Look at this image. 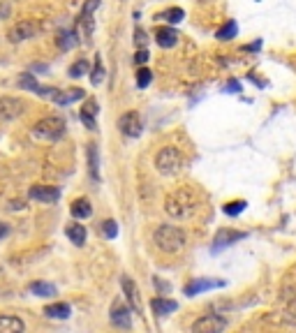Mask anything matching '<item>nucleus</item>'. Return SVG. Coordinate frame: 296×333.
Listing matches in <instances>:
<instances>
[{
    "label": "nucleus",
    "mask_w": 296,
    "mask_h": 333,
    "mask_svg": "<svg viewBox=\"0 0 296 333\" xmlns=\"http://www.w3.org/2000/svg\"><path fill=\"white\" fill-rule=\"evenodd\" d=\"M153 241L162 252L174 255V252H181L183 248H185L187 234L181 229V227H176V224H160L153 234Z\"/></svg>",
    "instance_id": "f257e3e1"
},
{
    "label": "nucleus",
    "mask_w": 296,
    "mask_h": 333,
    "mask_svg": "<svg viewBox=\"0 0 296 333\" xmlns=\"http://www.w3.org/2000/svg\"><path fill=\"white\" fill-rule=\"evenodd\" d=\"M111 324L118 328H132L130 308H125L123 303H114V308H111Z\"/></svg>",
    "instance_id": "ddd939ff"
},
{
    "label": "nucleus",
    "mask_w": 296,
    "mask_h": 333,
    "mask_svg": "<svg viewBox=\"0 0 296 333\" xmlns=\"http://www.w3.org/2000/svg\"><path fill=\"white\" fill-rule=\"evenodd\" d=\"M167 213L176 220H183V218H190L194 213V208H197V202H194V195L190 190H178L174 195L167 197Z\"/></svg>",
    "instance_id": "f03ea898"
},
{
    "label": "nucleus",
    "mask_w": 296,
    "mask_h": 333,
    "mask_svg": "<svg viewBox=\"0 0 296 333\" xmlns=\"http://www.w3.org/2000/svg\"><path fill=\"white\" fill-rule=\"evenodd\" d=\"M83 111H86V114H97V102H95V100H90V102H86V107H83Z\"/></svg>",
    "instance_id": "f704fd0d"
},
{
    "label": "nucleus",
    "mask_w": 296,
    "mask_h": 333,
    "mask_svg": "<svg viewBox=\"0 0 296 333\" xmlns=\"http://www.w3.org/2000/svg\"><path fill=\"white\" fill-rule=\"evenodd\" d=\"M28 197L39 204H56L61 199V190L54 185H33L30 192H28Z\"/></svg>",
    "instance_id": "6e6552de"
},
{
    "label": "nucleus",
    "mask_w": 296,
    "mask_h": 333,
    "mask_svg": "<svg viewBox=\"0 0 296 333\" xmlns=\"http://www.w3.org/2000/svg\"><path fill=\"white\" fill-rule=\"evenodd\" d=\"M88 171L95 180H100V153H97V146L90 144L88 146Z\"/></svg>",
    "instance_id": "aec40b11"
},
{
    "label": "nucleus",
    "mask_w": 296,
    "mask_h": 333,
    "mask_svg": "<svg viewBox=\"0 0 296 333\" xmlns=\"http://www.w3.org/2000/svg\"><path fill=\"white\" fill-rule=\"evenodd\" d=\"M65 234H67V239L72 241V243H74V246L77 248H81L83 243H86V229H83L81 224L79 222H74V224H70V227H67L65 229Z\"/></svg>",
    "instance_id": "6ab92c4d"
},
{
    "label": "nucleus",
    "mask_w": 296,
    "mask_h": 333,
    "mask_svg": "<svg viewBox=\"0 0 296 333\" xmlns=\"http://www.w3.org/2000/svg\"><path fill=\"white\" fill-rule=\"evenodd\" d=\"M12 14V3L10 0H0V19H7Z\"/></svg>",
    "instance_id": "2f4dec72"
},
{
    "label": "nucleus",
    "mask_w": 296,
    "mask_h": 333,
    "mask_svg": "<svg viewBox=\"0 0 296 333\" xmlns=\"http://www.w3.org/2000/svg\"><path fill=\"white\" fill-rule=\"evenodd\" d=\"M67 98H70V102H77V100L86 98V93H83L81 88H74V90H70V93H67Z\"/></svg>",
    "instance_id": "72a5a7b5"
},
{
    "label": "nucleus",
    "mask_w": 296,
    "mask_h": 333,
    "mask_svg": "<svg viewBox=\"0 0 296 333\" xmlns=\"http://www.w3.org/2000/svg\"><path fill=\"white\" fill-rule=\"evenodd\" d=\"M81 123L88 127V130H95V116L93 114H86V111H81Z\"/></svg>",
    "instance_id": "473e14b6"
},
{
    "label": "nucleus",
    "mask_w": 296,
    "mask_h": 333,
    "mask_svg": "<svg viewBox=\"0 0 296 333\" xmlns=\"http://www.w3.org/2000/svg\"><path fill=\"white\" fill-rule=\"evenodd\" d=\"M33 137L42 141H61L65 137V120L61 116H49L33 125Z\"/></svg>",
    "instance_id": "7ed1b4c3"
},
{
    "label": "nucleus",
    "mask_w": 296,
    "mask_h": 333,
    "mask_svg": "<svg viewBox=\"0 0 296 333\" xmlns=\"http://www.w3.org/2000/svg\"><path fill=\"white\" fill-rule=\"evenodd\" d=\"M218 287H225V280H211V278H194L192 282L185 284V294L187 296H197L199 292H209V290H218Z\"/></svg>",
    "instance_id": "9b49d317"
},
{
    "label": "nucleus",
    "mask_w": 296,
    "mask_h": 333,
    "mask_svg": "<svg viewBox=\"0 0 296 333\" xmlns=\"http://www.w3.org/2000/svg\"><path fill=\"white\" fill-rule=\"evenodd\" d=\"M227 90H236V93H238L241 86H238V81H229V83H227Z\"/></svg>",
    "instance_id": "c9c22d12"
},
{
    "label": "nucleus",
    "mask_w": 296,
    "mask_h": 333,
    "mask_svg": "<svg viewBox=\"0 0 296 333\" xmlns=\"http://www.w3.org/2000/svg\"><path fill=\"white\" fill-rule=\"evenodd\" d=\"M155 167L162 176H174L183 169V155L178 148L174 146H167L162 148L158 155H155Z\"/></svg>",
    "instance_id": "20e7f679"
},
{
    "label": "nucleus",
    "mask_w": 296,
    "mask_h": 333,
    "mask_svg": "<svg viewBox=\"0 0 296 333\" xmlns=\"http://www.w3.org/2000/svg\"><path fill=\"white\" fill-rule=\"evenodd\" d=\"M160 19H167L169 23H178L185 19V12H183L181 7H171V10H167L165 14H160Z\"/></svg>",
    "instance_id": "b1692460"
},
{
    "label": "nucleus",
    "mask_w": 296,
    "mask_h": 333,
    "mask_svg": "<svg viewBox=\"0 0 296 333\" xmlns=\"http://www.w3.org/2000/svg\"><path fill=\"white\" fill-rule=\"evenodd\" d=\"M259 46H262V42H255V44H250V46H245V51H257Z\"/></svg>",
    "instance_id": "e433bc0d"
},
{
    "label": "nucleus",
    "mask_w": 296,
    "mask_h": 333,
    "mask_svg": "<svg viewBox=\"0 0 296 333\" xmlns=\"http://www.w3.org/2000/svg\"><path fill=\"white\" fill-rule=\"evenodd\" d=\"M26 324L14 315H0V333H21Z\"/></svg>",
    "instance_id": "dca6fc26"
},
{
    "label": "nucleus",
    "mask_w": 296,
    "mask_h": 333,
    "mask_svg": "<svg viewBox=\"0 0 296 333\" xmlns=\"http://www.w3.org/2000/svg\"><path fill=\"white\" fill-rule=\"evenodd\" d=\"M245 206H248V204L243 202V199H238V202H229V204H225V208H222V211H225L227 215H231V218H234V215L243 213V211H245Z\"/></svg>",
    "instance_id": "a878e982"
},
{
    "label": "nucleus",
    "mask_w": 296,
    "mask_h": 333,
    "mask_svg": "<svg viewBox=\"0 0 296 333\" xmlns=\"http://www.w3.org/2000/svg\"><path fill=\"white\" fill-rule=\"evenodd\" d=\"M222 328H227V319H222L218 315H204L192 324L194 333H220Z\"/></svg>",
    "instance_id": "423d86ee"
},
{
    "label": "nucleus",
    "mask_w": 296,
    "mask_h": 333,
    "mask_svg": "<svg viewBox=\"0 0 296 333\" xmlns=\"http://www.w3.org/2000/svg\"><path fill=\"white\" fill-rule=\"evenodd\" d=\"M134 44H137L139 49H148V37H146V33H143L141 28L134 30Z\"/></svg>",
    "instance_id": "c85d7f7f"
},
{
    "label": "nucleus",
    "mask_w": 296,
    "mask_h": 333,
    "mask_svg": "<svg viewBox=\"0 0 296 333\" xmlns=\"http://www.w3.org/2000/svg\"><path fill=\"white\" fill-rule=\"evenodd\" d=\"M105 234L109 236V239H116V236H118V224H116V220H105Z\"/></svg>",
    "instance_id": "c756f323"
},
{
    "label": "nucleus",
    "mask_w": 296,
    "mask_h": 333,
    "mask_svg": "<svg viewBox=\"0 0 296 333\" xmlns=\"http://www.w3.org/2000/svg\"><path fill=\"white\" fill-rule=\"evenodd\" d=\"M86 72H88V63H86V60H77V63L67 70V74H70L72 79H79V77H83Z\"/></svg>",
    "instance_id": "bb28decb"
},
{
    "label": "nucleus",
    "mask_w": 296,
    "mask_h": 333,
    "mask_svg": "<svg viewBox=\"0 0 296 333\" xmlns=\"http://www.w3.org/2000/svg\"><path fill=\"white\" fill-rule=\"evenodd\" d=\"M148 58H151V51H148V49H139L137 54H134V63H137V65L148 63Z\"/></svg>",
    "instance_id": "7c9ffc66"
},
{
    "label": "nucleus",
    "mask_w": 296,
    "mask_h": 333,
    "mask_svg": "<svg viewBox=\"0 0 296 333\" xmlns=\"http://www.w3.org/2000/svg\"><path fill=\"white\" fill-rule=\"evenodd\" d=\"M30 292H33L35 296H56V287L51 282H33L30 284Z\"/></svg>",
    "instance_id": "4be33fe9"
},
{
    "label": "nucleus",
    "mask_w": 296,
    "mask_h": 333,
    "mask_svg": "<svg viewBox=\"0 0 296 333\" xmlns=\"http://www.w3.org/2000/svg\"><path fill=\"white\" fill-rule=\"evenodd\" d=\"M44 317L49 319H67L70 317V306L67 303H51V306L44 308Z\"/></svg>",
    "instance_id": "a211bd4d"
},
{
    "label": "nucleus",
    "mask_w": 296,
    "mask_h": 333,
    "mask_svg": "<svg viewBox=\"0 0 296 333\" xmlns=\"http://www.w3.org/2000/svg\"><path fill=\"white\" fill-rule=\"evenodd\" d=\"M118 130L125 134V137H139L141 134V130H143V125H141V118H139V114L137 111H127V114H123L121 118H118Z\"/></svg>",
    "instance_id": "0eeeda50"
},
{
    "label": "nucleus",
    "mask_w": 296,
    "mask_h": 333,
    "mask_svg": "<svg viewBox=\"0 0 296 333\" xmlns=\"http://www.w3.org/2000/svg\"><path fill=\"white\" fill-rule=\"evenodd\" d=\"M102 79H105L102 58H100V56H95V70H93V74H90V81H93V86H100V83H102Z\"/></svg>",
    "instance_id": "393cba45"
},
{
    "label": "nucleus",
    "mask_w": 296,
    "mask_h": 333,
    "mask_svg": "<svg viewBox=\"0 0 296 333\" xmlns=\"http://www.w3.org/2000/svg\"><path fill=\"white\" fill-rule=\"evenodd\" d=\"M7 231H10V229H7V224L0 222V239H3V236H7Z\"/></svg>",
    "instance_id": "4c0bfd02"
},
{
    "label": "nucleus",
    "mask_w": 296,
    "mask_h": 333,
    "mask_svg": "<svg viewBox=\"0 0 296 333\" xmlns=\"http://www.w3.org/2000/svg\"><path fill=\"white\" fill-rule=\"evenodd\" d=\"M121 287H123V292H125V296H127V301H130V308L134 312H141L143 310V303H141V294H139V290H137V284H134V280H130L127 275H123L121 278Z\"/></svg>",
    "instance_id": "f8f14e48"
},
{
    "label": "nucleus",
    "mask_w": 296,
    "mask_h": 333,
    "mask_svg": "<svg viewBox=\"0 0 296 333\" xmlns=\"http://www.w3.org/2000/svg\"><path fill=\"white\" fill-rule=\"evenodd\" d=\"M70 213H72V218H77V220L90 218V213H93V206H90V202H88V199H77V202H72Z\"/></svg>",
    "instance_id": "f3484780"
},
{
    "label": "nucleus",
    "mask_w": 296,
    "mask_h": 333,
    "mask_svg": "<svg viewBox=\"0 0 296 333\" xmlns=\"http://www.w3.org/2000/svg\"><path fill=\"white\" fill-rule=\"evenodd\" d=\"M58 44H61V49H72L74 44H77V33L74 30H63L61 37H58Z\"/></svg>",
    "instance_id": "5701e85b"
},
{
    "label": "nucleus",
    "mask_w": 296,
    "mask_h": 333,
    "mask_svg": "<svg viewBox=\"0 0 296 333\" xmlns=\"http://www.w3.org/2000/svg\"><path fill=\"white\" fill-rule=\"evenodd\" d=\"M155 39H158V44L162 49H171L178 42V33H176L174 28H158L155 30Z\"/></svg>",
    "instance_id": "2eb2a0df"
},
{
    "label": "nucleus",
    "mask_w": 296,
    "mask_h": 333,
    "mask_svg": "<svg viewBox=\"0 0 296 333\" xmlns=\"http://www.w3.org/2000/svg\"><path fill=\"white\" fill-rule=\"evenodd\" d=\"M26 111V102L19 98H0V123L14 120Z\"/></svg>",
    "instance_id": "39448f33"
},
{
    "label": "nucleus",
    "mask_w": 296,
    "mask_h": 333,
    "mask_svg": "<svg viewBox=\"0 0 296 333\" xmlns=\"http://www.w3.org/2000/svg\"><path fill=\"white\" fill-rule=\"evenodd\" d=\"M245 239V231H238V229H220L215 234V241H213V252H220L222 248H229L234 246L236 241Z\"/></svg>",
    "instance_id": "9d476101"
},
{
    "label": "nucleus",
    "mask_w": 296,
    "mask_h": 333,
    "mask_svg": "<svg viewBox=\"0 0 296 333\" xmlns=\"http://www.w3.org/2000/svg\"><path fill=\"white\" fill-rule=\"evenodd\" d=\"M35 35H37V23H33V21H19L14 28H10L7 37H10L12 44H17V42H26V39L35 37Z\"/></svg>",
    "instance_id": "1a4fd4ad"
},
{
    "label": "nucleus",
    "mask_w": 296,
    "mask_h": 333,
    "mask_svg": "<svg viewBox=\"0 0 296 333\" xmlns=\"http://www.w3.org/2000/svg\"><path fill=\"white\" fill-rule=\"evenodd\" d=\"M236 33H238V26H236V21H227L225 26H222L218 33H215V37H218L220 42H227V39L236 37Z\"/></svg>",
    "instance_id": "412c9836"
},
{
    "label": "nucleus",
    "mask_w": 296,
    "mask_h": 333,
    "mask_svg": "<svg viewBox=\"0 0 296 333\" xmlns=\"http://www.w3.org/2000/svg\"><path fill=\"white\" fill-rule=\"evenodd\" d=\"M151 308H153V312L158 317H165V315H169V312L178 310V303L167 299V296H155V299L151 301Z\"/></svg>",
    "instance_id": "4468645a"
},
{
    "label": "nucleus",
    "mask_w": 296,
    "mask_h": 333,
    "mask_svg": "<svg viewBox=\"0 0 296 333\" xmlns=\"http://www.w3.org/2000/svg\"><path fill=\"white\" fill-rule=\"evenodd\" d=\"M153 81V72L148 70V67H141L137 72V86L139 88H148V83Z\"/></svg>",
    "instance_id": "cd10ccee"
}]
</instances>
